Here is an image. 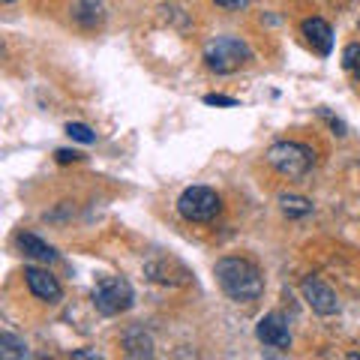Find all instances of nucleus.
Listing matches in <instances>:
<instances>
[{"label": "nucleus", "mask_w": 360, "mask_h": 360, "mask_svg": "<svg viewBox=\"0 0 360 360\" xmlns=\"http://www.w3.org/2000/svg\"><path fill=\"white\" fill-rule=\"evenodd\" d=\"M217 283L219 288L238 303H250L264 295V276L246 258H219L217 262Z\"/></svg>", "instance_id": "f257e3e1"}, {"label": "nucleus", "mask_w": 360, "mask_h": 360, "mask_svg": "<svg viewBox=\"0 0 360 360\" xmlns=\"http://www.w3.org/2000/svg\"><path fill=\"white\" fill-rule=\"evenodd\" d=\"M250 60H252L250 45L238 37H217L205 45V63L210 72L229 75V72H238Z\"/></svg>", "instance_id": "f03ea898"}, {"label": "nucleus", "mask_w": 360, "mask_h": 360, "mask_svg": "<svg viewBox=\"0 0 360 360\" xmlns=\"http://www.w3.org/2000/svg\"><path fill=\"white\" fill-rule=\"evenodd\" d=\"M267 162L285 177H303L315 162V153L300 141H276L267 150Z\"/></svg>", "instance_id": "7ed1b4c3"}, {"label": "nucleus", "mask_w": 360, "mask_h": 360, "mask_svg": "<svg viewBox=\"0 0 360 360\" xmlns=\"http://www.w3.org/2000/svg\"><path fill=\"white\" fill-rule=\"evenodd\" d=\"M132 285L123 276H99L94 285V303L103 315H120L132 307Z\"/></svg>", "instance_id": "20e7f679"}, {"label": "nucleus", "mask_w": 360, "mask_h": 360, "mask_svg": "<svg viewBox=\"0 0 360 360\" xmlns=\"http://www.w3.org/2000/svg\"><path fill=\"white\" fill-rule=\"evenodd\" d=\"M177 210L189 222H210L222 210V201L210 186H189L177 198Z\"/></svg>", "instance_id": "39448f33"}, {"label": "nucleus", "mask_w": 360, "mask_h": 360, "mask_svg": "<svg viewBox=\"0 0 360 360\" xmlns=\"http://www.w3.org/2000/svg\"><path fill=\"white\" fill-rule=\"evenodd\" d=\"M303 300L312 307V312H319V315H336L340 312V300H336V291L324 283V279L319 276H307L303 279Z\"/></svg>", "instance_id": "423d86ee"}, {"label": "nucleus", "mask_w": 360, "mask_h": 360, "mask_svg": "<svg viewBox=\"0 0 360 360\" xmlns=\"http://www.w3.org/2000/svg\"><path fill=\"white\" fill-rule=\"evenodd\" d=\"M255 336H258V342H264L267 348H279V352L291 348V330H288V321L283 312H267L264 319L255 324Z\"/></svg>", "instance_id": "0eeeda50"}, {"label": "nucleus", "mask_w": 360, "mask_h": 360, "mask_svg": "<svg viewBox=\"0 0 360 360\" xmlns=\"http://www.w3.org/2000/svg\"><path fill=\"white\" fill-rule=\"evenodd\" d=\"M25 279H27V288H30L39 300H45V303H58V300H60V295H63L60 283L49 274V270L27 267V270H25Z\"/></svg>", "instance_id": "6e6552de"}, {"label": "nucleus", "mask_w": 360, "mask_h": 360, "mask_svg": "<svg viewBox=\"0 0 360 360\" xmlns=\"http://www.w3.org/2000/svg\"><path fill=\"white\" fill-rule=\"evenodd\" d=\"M72 21L84 30H96L105 21V4L103 0H75L72 4Z\"/></svg>", "instance_id": "1a4fd4ad"}, {"label": "nucleus", "mask_w": 360, "mask_h": 360, "mask_svg": "<svg viewBox=\"0 0 360 360\" xmlns=\"http://www.w3.org/2000/svg\"><path fill=\"white\" fill-rule=\"evenodd\" d=\"M303 37H307V42L319 54H324V58L330 54V49H333V30H330V25L324 18H307V21H303Z\"/></svg>", "instance_id": "9d476101"}, {"label": "nucleus", "mask_w": 360, "mask_h": 360, "mask_svg": "<svg viewBox=\"0 0 360 360\" xmlns=\"http://www.w3.org/2000/svg\"><path fill=\"white\" fill-rule=\"evenodd\" d=\"M18 246L27 258H33V262H45V264L58 262V252H54L45 240H39L37 234H18Z\"/></svg>", "instance_id": "9b49d317"}, {"label": "nucleus", "mask_w": 360, "mask_h": 360, "mask_svg": "<svg viewBox=\"0 0 360 360\" xmlns=\"http://www.w3.org/2000/svg\"><path fill=\"white\" fill-rule=\"evenodd\" d=\"M123 348H127V354H132V357H150L153 354L150 336L141 328H132V330L123 333Z\"/></svg>", "instance_id": "f8f14e48"}, {"label": "nucleus", "mask_w": 360, "mask_h": 360, "mask_svg": "<svg viewBox=\"0 0 360 360\" xmlns=\"http://www.w3.org/2000/svg\"><path fill=\"white\" fill-rule=\"evenodd\" d=\"M279 207H283L285 217H309L312 213V201L309 198H303V195H279Z\"/></svg>", "instance_id": "ddd939ff"}, {"label": "nucleus", "mask_w": 360, "mask_h": 360, "mask_svg": "<svg viewBox=\"0 0 360 360\" xmlns=\"http://www.w3.org/2000/svg\"><path fill=\"white\" fill-rule=\"evenodd\" d=\"M27 342L18 340L15 333H0V357L13 360V357H27Z\"/></svg>", "instance_id": "4468645a"}, {"label": "nucleus", "mask_w": 360, "mask_h": 360, "mask_svg": "<svg viewBox=\"0 0 360 360\" xmlns=\"http://www.w3.org/2000/svg\"><path fill=\"white\" fill-rule=\"evenodd\" d=\"M66 135H70L72 141H82V144H94L96 141V132L84 127V123H66Z\"/></svg>", "instance_id": "2eb2a0df"}, {"label": "nucleus", "mask_w": 360, "mask_h": 360, "mask_svg": "<svg viewBox=\"0 0 360 360\" xmlns=\"http://www.w3.org/2000/svg\"><path fill=\"white\" fill-rule=\"evenodd\" d=\"M342 66H345L348 72L360 75V42L345 45V51H342Z\"/></svg>", "instance_id": "dca6fc26"}, {"label": "nucleus", "mask_w": 360, "mask_h": 360, "mask_svg": "<svg viewBox=\"0 0 360 360\" xmlns=\"http://www.w3.org/2000/svg\"><path fill=\"white\" fill-rule=\"evenodd\" d=\"M205 103H207V105H225V108H234V105H238V99H234V96H222V94H207V96H205Z\"/></svg>", "instance_id": "f3484780"}, {"label": "nucleus", "mask_w": 360, "mask_h": 360, "mask_svg": "<svg viewBox=\"0 0 360 360\" xmlns=\"http://www.w3.org/2000/svg\"><path fill=\"white\" fill-rule=\"evenodd\" d=\"M54 156H58V162H60V165H66V162H75V160H82V153H75V150H58Z\"/></svg>", "instance_id": "a211bd4d"}, {"label": "nucleus", "mask_w": 360, "mask_h": 360, "mask_svg": "<svg viewBox=\"0 0 360 360\" xmlns=\"http://www.w3.org/2000/svg\"><path fill=\"white\" fill-rule=\"evenodd\" d=\"M217 4H219V6H225V9H240V6L246 4V0H217Z\"/></svg>", "instance_id": "6ab92c4d"}]
</instances>
